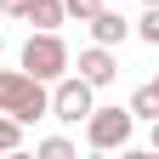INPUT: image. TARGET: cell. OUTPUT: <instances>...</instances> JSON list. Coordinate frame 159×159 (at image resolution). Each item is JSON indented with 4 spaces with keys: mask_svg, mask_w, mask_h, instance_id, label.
Returning a JSON list of instances; mask_svg holds the SVG:
<instances>
[{
    "mask_svg": "<svg viewBox=\"0 0 159 159\" xmlns=\"http://www.w3.org/2000/svg\"><path fill=\"white\" fill-rule=\"evenodd\" d=\"M0 114L23 119V125L46 119V114H51V91H46V80H34L29 68H6V74H0Z\"/></svg>",
    "mask_w": 159,
    "mask_h": 159,
    "instance_id": "6da1fadb",
    "label": "cell"
},
{
    "mask_svg": "<svg viewBox=\"0 0 159 159\" xmlns=\"http://www.w3.org/2000/svg\"><path fill=\"white\" fill-rule=\"evenodd\" d=\"M68 63H74V57H68V46H63V34H57V29H34V34H29L23 68H29L34 80H46V85H51V80L68 74Z\"/></svg>",
    "mask_w": 159,
    "mask_h": 159,
    "instance_id": "7a4b0ae2",
    "label": "cell"
},
{
    "mask_svg": "<svg viewBox=\"0 0 159 159\" xmlns=\"http://www.w3.org/2000/svg\"><path fill=\"white\" fill-rule=\"evenodd\" d=\"M91 108H97V85H91V80H80V74L51 80V114L63 119V125H85Z\"/></svg>",
    "mask_w": 159,
    "mask_h": 159,
    "instance_id": "3957f363",
    "label": "cell"
},
{
    "mask_svg": "<svg viewBox=\"0 0 159 159\" xmlns=\"http://www.w3.org/2000/svg\"><path fill=\"white\" fill-rule=\"evenodd\" d=\"M131 131H136V114H131V108H91V114H85V142H91L97 153L125 148Z\"/></svg>",
    "mask_w": 159,
    "mask_h": 159,
    "instance_id": "277c9868",
    "label": "cell"
},
{
    "mask_svg": "<svg viewBox=\"0 0 159 159\" xmlns=\"http://www.w3.org/2000/svg\"><path fill=\"white\" fill-rule=\"evenodd\" d=\"M80 80H91L97 91H102V85H114V80H119L114 46H91V51H80Z\"/></svg>",
    "mask_w": 159,
    "mask_h": 159,
    "instance_id": "5b68a950",
    "label": "cell"
},
{
    "mask_svg": "<svg viewBox=\"0 0 159 159\" xmlns=\"http://www.w3.org/2000/svg\"><path fill=\"white\" fill-rule=\"evenodd\" d=\"M125 34H131V23H125L119 11H108V6H102V11L91 17V40H97V46H119Z\"/></svg>",
    "mask_w": 159,
    "mask_h": 159,
    "instance_id": "8992f818",
    "label": "cell"
},
{
    "mask_svg": "<svg viewBox=\"0 0 159 159\" xmlns=\"http://www.w3.org/2000/svg\"><path fill=\"white\" fill-rule=\"evenodd\" d=\"M23 23L57 29V23H68V11H63V0H29V6H23Z\"/></svg>",
    "mask_w": 159,
    "mask_h": 159,
    "instance_id": "52a82bcc",
    "label": "cell"
},
{
    "mask_svg": "<svg viewBox=\"0 0 159 159\" xmlns=\"http://www.w3.org/2000/svg\"><path fill=\"white\" fill-rule=\"evenodd\" d=\"M131 114H136V119H148V125H153V119H159V91H153V85H142V91H131Z\"/></svg>",
    "mask_w": 159,
    "mask_h": 159,
    "instance_id": "ba28073f",
    "label": "cell"
},
{
    "mask_svg": "<svg viewBox=\"0 0 159 159\" xmlns=\"http://www.w3.org/2000/svg\"><path fill=\"white\" fill-rule=\"evenodd\" d=\"M17 148H23V119L0 114V153H17Z\"/></svg>",
    "mask_w": 159,
    "mask_h": 159,
    "instance_id": "9c48e42d",
    "label": "cell"
},
{
    "mask_svg": "<svg viewBox=\"0 0 159 159\" xmlns=\"http://www.w3.org/2000/svg\"><path fill=\"white\" fill-rule=\"evenodd\" d=\"M63 11L74 17V23H91V17L102 11V0H63Z\"/></svg>",
    "mask_w": 159,
    "mask_h": 159,
    "instance_id": "30bf717a",
    "label": "cell"
},
{
    "mask_svg": "<svg viewBox=\"0 0 159 159\" xmlns=\"http://www.w3.org/2000/svg\"><path fill=\"white\" fill-rule=\"evenodd\" d=\"M136 34H142L148 46H159V6H148L142 17H136Z\"/></svg>",
    "mask_w": 159,
    "mask_h": 159,
    "instance_id": "8fae6325",
    "label": "cell"
},
{
    "mask_svg": "<svg viewBox=\"0 0 159 159\" xmlns=\"http://www.w3.org/2000/svg\"><path fill=\"white\" fill-rule=\"evenodd\" d=\"M40 153H46V159H68L74 142H68V136H46V142H40Z\"/></svg>",
    "mask_w": 159,
    "mask_h": 159,
    "instance_id": "7c38bea8",
    "label": "cell"
},
{
    "mask_svg": "<svg viewBox=\"0 0 159 159\" xmlns=\"http://www.w3.org/2000/svg\"><path fill=\"white\" fill-rule=\"evenodd\" d=\"M23 6H29V0H0V11H6V17H23Z\"/></svg>",
    "mask_w": 159,
    "mask_h": 159,
    "instance_id": "4fadbf2b",
    "label": "cell"
},
{
    "mask_svg": "<svg viewBox=\"0 0 159 159\" xmlns=\"http://www.w3.org/2000/svg\"><path fill=\"white\" fill-rule=\"evenodd\" d=\"M148 142H153V148H159V119H153V136H148Z\"/></svg>",
    "mask_w": 159,
    "mask_h": 159,
    "instance_id": "5bb4252c",
    "label": "cell"
},
{
    "mask_svg": "<svg viewBox=\"0 0 159 159\" xmlns=\"http://www.w3.org/2000/svg\"><path fill=\"white\" fill-rule=\"evenodd\" d=\"M0 51H6V34H0Z\"/></svg>",
    "mask_w": 159,
    "mask_h": 159,
    "instance_id": "9a60e30c",
    "label": "cell"
},
{
    "mask_svg": "<svg viewBox=\"0 0 159 159\" xmlns=\"http://www.w3.org/2000/svg\"><path fill=\"white\" fill-rule=\"evenodd\" d=\"M153 91H159V74H153Z\"/></svg>",
    "mask_w": 159,
    "mask_h": 159,
    "instance_id": "2e32d148",
    "label": "cell"
},
{
    "mask_svg": "<svg viewBox=\"0 0 159 159\" xmlns=\"http://www.w3.org/2000/svg\"><path fill=\"white\" fill-rule=\"evenodd\" d=\"M148 6H159V0H148Z\"/></svg>",
    "mask_w": 159,
    "mask_h": 159,
    "instance_id": "e0dca14e",
    "label": "cell"
}]
</instances>
